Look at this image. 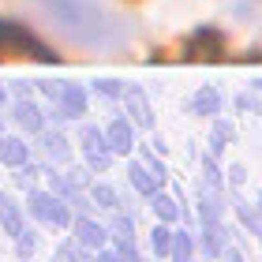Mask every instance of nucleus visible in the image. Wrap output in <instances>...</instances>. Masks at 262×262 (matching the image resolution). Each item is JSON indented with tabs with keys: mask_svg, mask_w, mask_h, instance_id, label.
Listing matches in <instances>:
<instances>
[{
	"mask_svg": "<svg viewBox=\"0 0 262 262\" xmlns=\"http://www.w3.org/2000/svg\"><path fill=\"white\" fill-rule=\"evenodd\" d=\"M41 11L53 19L60 34H68L79 45H90V49H109L124 38L120 23L94 0H41Z\"/></svg>",
	"mask_w": 262,
	"mask_h": 262,
	"instance_id": "1",
	"label": "nucleus"
},
{
	"mask_svg": "<svg viewBox=\"0 0 262 262\" xmlns=\"http://www.w3.org/2000/svg\"><path fill=\"white\" fill-rule=\"evenodd\" d=\"M0 41H4V45H8V49H15V53H27V56H38V60H53V56H49V53H45V49H41V45H38V41H34V38H27V34H23L19 27H11V23H8V27H4V23H0Z\"/></svg>",
	"mask_w": 262,
	"mask_h": 262,
	"instance_id": "2",
	"label": "nucleus"
},
{
	"mask_svg": "<svg viewBox=\"0 0 262 262\" xmlns=\"http://www.w3.org/2000/svg\"><path fill=\"white\" fill-rule=\"evenodd\" d=\"M34 213H38L41 221H53V225H68V210L60 206L56 199L49 195H34Z\"/></svg>",
	"mask_w": 262,
	"mask_h": 262,
	"instance_id": "3",
	"label": "nucleus"
},
{
	"mask_svg": "<svg viewBox=\"0 0 262 262\" xmlns=\"http://www.w3.org/2000/svg\"><path fill=\"white\" fill-rule=\"evenodd\" d=\"M187 49H191V56H199V60H210V56L221 53V38H217L213 30H202L199 38H191V45H187Z\"/></svg>",
	"mask_w": 262,
	"mask_h": 262,
	"instance_id": "4",
	"label": "nucleus"
},
{
	"mask_svg": "<svg viewBox=\"0 0 262 262\" xmlns=\"http://www.w3.org/2000/svg\"><path fill=\"white\" fill-rule=\"evenodd\" d=\"M75 236H79L82 247H101L105 244V229H101V225H94V221H79L75 225Z\"/></svg>",
	"mask_w": 262,
	"mask_h": 262,
	"instance_id": "5",
	"label": "nucleus"
},
{
	"mask_svg": "<svg viewBox=\"0 0 262 262\" xmlns=\"http://www.w3.org/2000/svg\"><path fill=\"white\" fill-rule=\"evenodd\" d=\"M23 158H27V150H23V142H19V139H4V142H0V161H8V165H23Z\"/></svg>",
	"mask_w": 262,
	"mask_h": 262,
	"instance_id": "6",
	"label": "nucleus"
},
{
	"mask_svg": "<svg viewBox=\"0 0 262 262\" xmlns=\"http://www.w3.org/2000/svg\"><path fill=\"white\" fill-rule=\"evenodd\" d=\"M109 139H113V150H127V146H131L127 124H113V127H109Z\"/></svg>",
	"mask_w": 262,
	"mask_h": 262,
	"instance_id": "7",
	"label": "nucleus"
},
{
	"mask_svg": "<svg viewBox=\"0 0 262 262\" xmlns=\"http://www.w3.org/2000/svg\"><path fill=\"white\" fill-rule=\"evenodd\" d=\"M172 240H176V236L169 229H154V251H158V255H169L172 251Z\"/></svg>",
	"mask_w": 262,
	"mask_h": 262,
	"instance_id": "8",
	"label": "nucleus"
},
{
	"mask_svg": "<svg viewBox=\"0 0 262 262\" xmlns=\"http://www.w3.org/2000/svg\"><path fill=\"white\" fill-rule=\"evenodd\" d=\"M127 101L135 105V120L139 124H150V109H146V101H142V94L139 90H127Z\"/></svg>",
	"mask_w": 262,
	"mask_h": 262,
	"instance_id": "9",
	"label": "nucleus"
},
{
	"mask_svg": "<svg viewBox=\"0 0 262 262\" xmlns=\"http://www.w3.org/2000/svg\"><path fill=\"white\" fill-rule=\"evenodd\" d=\"M172 258L176 262H191V240H187V236H176L172 240Z\"/></svg>",
	"mask_w": 262,
	"mask_h": 262,
	"instance_id": "10",
	"label": "nucleus"
},
{
	"mask_svg": "<svg viewBox=\"0 0 262 262\" xmlns=\"http://www.w3.org/2000/svg\"><path fill=\"white\" fill-rule=\"evenodd\" d=\"M154 210H158V217H165V221H172V217H176V202H172V199H165V195H161V199H154Z\"/></svg>",
	"mask_w": 262,
	"mask_h": 262,
	"instance_id": "11",
	"label": "nucleus"
},
{
	"mask_svg": "<svg viewBox=\"0 0 262 262\" xmlns=\"http://www.w3.org/2000/svg\"><path fill=\"white\" fill-rule=\"evenodd\" d=\"M64 109H68V113H82V94H79L75 86L64 94Z\"/></svg>",
	"mask_w": 262,
	"mask_h": 262,
	"instance_id": "12",
	"label": "nucleus"
},
{
	"mask_svg": "<svg viewBox=\"0 0 262 262\" xmlns=\"http://www.w3.org/2000/svg\"><path fill=\"white\" fill-rule=\"evenodd\" d=\"M213 105H217V98H213V94L206 90V94H199V98L191 101V109H199V113H206V109H213Z\"/></svg>",
	"mask_w": 262,
	"mask_h": 262,
	"instance_id": "13",
	"label": "nucleus"
},
{
	"mask_svg": "<svg viewBox=\"0 0 262 262\" xmlns=\"http://www.w3.org/2000/svg\"><path fill=\"white\" fill-rule=\"evenodd\" d=\"M131 180H135V187H139V191H154V180H150V172L135 169V172H131Z\"/></svg>",
	"mask_w": 262,
	"mask_h": 262,
	"instance_id": "14",
	"label": "nucleus"
},
{
	"mask_svg": "<svg viewBox=\"0 0 262 262\" xmlns=\"http://www.w3.org/2000/svg\"><path fill=\"white\" fill-rule=\"evenodd\" d=\"M98 199L105 202V206H113V191H105V187H98Z\"/></svg>",
	"mask_w": 262,
	"mask_h": 262,
	"instance_id": "15",
	"label": "nucleus"
},
{
	"mask_svg": "<svg viewBox=\"0 0 262 262\" xmlns=\"http://www.w3.org/2000/svg\"><path fill=\"white\" fill-rule=\"evenodd\" d=\"M101 262H116V258H113V255H105V258H101Z\"/></svg>",
	"mask_w": 262,
	"mask_h": 262,
	"instance_id": "16",
	"label": "nucleus"
}]
</instances>
